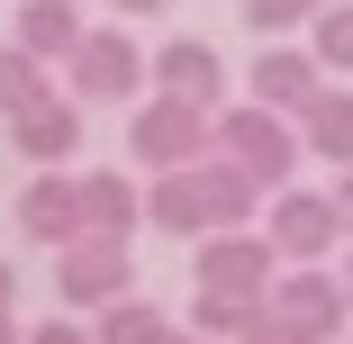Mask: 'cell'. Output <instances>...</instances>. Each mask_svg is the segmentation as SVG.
<instances>
[{"instance_id":"14","label":"cell","mask_w":353,"mask_h":344,"mask_svg":"<svg viewBox=\"0 0 353 344\" xmlns=\"http://www.w3.org/2000/svg\"><path fill=\"white\" fill-rule=\"evenodd\" d=\"M299 136H308V163L353 172V82H326V91H317V109L299 118Z\"/></svg>"},{"instance_id":"27","label":"cell","mask_w":353,"mask_h":344,"mask_svg":"<svg viewBox=\"0 0 353 344\" xmlns=\"http://www.w3.org/2000/svg\"><path fill=\"white\" fill-rule=\"evenodd\" d=\"M344 290H353V254H344Z\"/></svg>"},{"instance_id":"3","label":"cell","mask_w":353,"mask_h":344,"mask_svg":"<svg viewBox=\"0 0 353 344\" xmlns=\"http://www.w3.org/2000/svg\"><path fill=\"white\" fill-rule=\"evenodd\" d=\"M190 290L272 299V290H281V245H272L263 227H227V236H199V254H190Z\"/></svg>"},{"instance_id":"16","label":"cell","mask_w":353,"mask_h":344,"mask_svg":"<svg viewBox=\"0 0 353 344\" xmlns=\"http://www.w3.org/2000/svg\"><path fill=\"white\" fill-rule=\"evenodd\" d=\"M272 317V299H227V290H190V335H208V344H236V335H254Z\"/></svg>"},{"instance_id":"19","label":"cell","mask_w":353,"mask_h":344,"mask_svg":"<svg viewBox=\"0 0 353 344\" xmlns=\"http://www.w3.org/2000/svg\"><path fill=\"white\" fill-rule=\"evenodd\" d=\"M308 45H317V63H326L335 82H353V0H326L317 28H308Z\"/></svg>"},{"instance_id":"4","label":"cell","mask_w":353,"mask_h":344,"mask_svg":"<svg viewBox=\"0 0 353 344\" xmlns=\"http://www.w3.org/2000/svg\"><path fill=\"white\" fill-rule=\"evenodd\" d=\"M54 299L82 308V317L136 299V245H118V236H82V245H63V254H54Z\"/></svg>"},{"instance_id":"29","label":"cell","mask_w":353,"mask_h":344,"mask_svg":"<svg viewBox=\"0 0 353 344\" xmlns=\"http://www.w3.org/2000/svg\"><path fill=\"white\" fill-rule=\"evenodd\" d=\"M344 344H353V335H344Z\"/></svg>"},{"instance_id":"28","label":"cell","mask_w":353,"mask_h":344,"mask_svg":"<svg viewBox=\"0 0 353 344\" xmlns=\"http://www.w3.org/2000/svg\"><path fill=\"white\" fill-rule=\"evenodd\" d=\"M172 344H208V335H172Z\"/></svg>"},{"instance_id":"15","label":"cell","mask_w":353,"mask_h":344,"mask_svg":"<svg viewBox=\"0 0 353 344\" xmlns=\"http://www.w3.org/2000/svg\"><path fill=\"white\" fill-rule=\"evenodd\" d=\"M82 218H91V236H136V218H145V199H136V181L127 172H82Z\"/></svg>"},{"instance_id":"25","label":"cell","mask_w":353,"mask_h":344,"mask_svg":"<svg viewBox=\"0 0 353 344\" xmlns=\"http://www.w3.org/2000/svg\"><path fill=\"white\" fill-rule=\"evenodd\" d=\"M335 209H344V236H353V172H335Z\"/></svg>"},{"instance_id":"21","label":"cell","mask_w":353,"mask_h":344,"mask_svg":"<svg viewBox=\"0 0 353 344\" xmlns=\"http://www.w3.org/2000/svg\"><path fill=\"white\" fill-rule=\"evenodd\" d=\"M28 344H100L82 317H46V326H28Z\"/></svg>"},{"instance_id":"17","label":"cell","mask_w":353,"mask_h":344,"mask_svg":"<svg viewBox=\"0 0 353 344\" xmlns=\"http://www.w3.org/2000/svg\"><path fill=\"white\" fill-rule=\"evenodd\" d=\"M100 344H172L181 326L154 308V299H118V308H100V326H91Z\"/></svg>"},{"instance_id":"1","label":"cell","mask_w":353,"mask_h":344,"mask_svg":"<svg viewBox=\"0 0 353 344\" xmlns=\"http://www.w3.org/2000/svg\"><path fill=\"white\" fill-rule=\"evenodd\" d=\"M208 154H218V109L172 100V91H145L127 109V163L136 172H190Z\"/></svg>"},{"instance_id":"7","label":"cell","mask_w":353,"mask_h":344,"mask_svg":"<svg viewBox=\"0 0 353 344\" xmlns=\"http://www.w3.org/2000/svg\"><path fill=\"white\" fill-rule=\"evenodd\" d=\"M263 236L281 245V263H326L335 245H353L344 236V209H335V190H272V209H263Z\"/></svg>"},{"instance_id":"24","label":"cell","mask_w":353,"mask_h":344,"mask_svg":"<svg viewBox=\"0 0 353 344\" xmlns=\"http://www.w3.org/2000/svg\"><path fill=\"white\" fill-rule=\"evenodd\" d=\"M0 308H19V263L0 254Z\"/></svg>"},{"instance_id":"22","label":"cell","mask_w":353,"mask_h":344,"mask_svg":"<svg viewBox=\"0 0 353 344\" xmlns=\"http://www.w3.org/2000/svg\"><path fill=\"white\" fill-rule=\"evenodd\" d=\"M236 344H299V335H290V326H281V308H272V317H263L254 335H236Z\"/></svg>"},{"instance_id":"20","label":"cell","mask_w":353,"mask_h":344,"mask_svg":"<svg viewBox=\"0 0 353 344\" xmlns=\"http://www.w3.org/2000/svg\"><path fill=\"white\" fill-rule=\"evenodd\" d=\"M326 0H245V28H263V45H281L290 28H317Z\"/></svg>"},{"instance_id":"6","label":"cell","mask_w":353,"mask_h":344,"mask_svg":"<svg viewBox=\"0 0 353 344\" xmlns=\"http://www.w3.org/2000/svg\"><path fill=\"white\" fill-rule=\"evenodd\" d=\"M272 308H281V326H290L299 344H344V326H353V290L326 263H290L281 290H272Z\"/></svg>"},{"instance_id":"13","label":"cell","mask_w":353,"mask_h":344,"mask_svg":"<svg viewBox=\"0 0 353 344\" xmlns=\"http://www.w3.org/2000/svg\"><path fill=\"white\" fill-rule=\"evenodd\" d=\"M145 227H163V236H218V218H208V199H199V172H154V190H145Z\"/></svg>"},{"instance_id":"5","label":"cell","mask_w":353,"mask_h":344,"mask_svg":"<svg viewBox=\"0 0 353 344\" xmlns=\"http://www.w3.org/2000/svg\"><path fill=\"white\" fill-rule=\"evenodd\" d=\"M63 82H73V100H127L136 109V91H154V54L136 45V28H91L82 54L63 63Z\"/></svg>"},{"instance_id":"10","label":"cell","mask_w":353,"mask_h":344,"mask_svg":"<svg viewBox=\"0 0 353 344\" xmlns=\"http://www.w3.org/2000/svg\"><path fill=\"white\" fill-rule=\"evenodd\" d=\"M19 236L28 245H82L91 236V218H82V172H37L28 190H19Z\"/></svg>"},{"instance_id":"12","label":"cell","mask_w":353,"mask_h":344,"mask_svg":"<svg viewBox=\"0 0 353 344\" xmlns=\"http://www.w3.org/2000/svg\"><path fill=\"white\" fill-rule=\"evenodd\" d=\"M10 28H19L10 45H28L37 63H73V54H82V37H91L73 0H19V19H10Z\"/></svg>"},{"instance_id":"18","label":"cell","mask_w":353,"mask_h":344,"mask_svg":"<svg viewBox=\"0 0 353 344\" xmlns=\"http://www.w3.org/2000/svg\"><path fill=\"white\" fill-rule=\"evenodd\" d=\"M37 100H54V82H46V63H37L28 45H0V118H28Z\"/></svg>"},{"instance_id":"2","label":"cell","mask_w":353,"mask_h":344,"mask_svg":"<svg viewBox=\"0 0 353 344\" xmlns=\"http://www.w3.org/2000/svg\"><path fill=\"white\" fill-rule=\"evenodd\" d=\"M218 154L245 163L263 190H290V172L308 163V136H299V118H281L263 100H236V109H218Z\"/></svg>"},{"instance_id":"8","label":"cell","mask_w":353,"mask_h":344,"mask_svg":"<svg viewBox=\"0 0 353 344\" xmlns=\"http://www.w3.org/2000/svg\"><path fill=\"white\" fill-rule=\"evenodd\" d=\"M326 82H335V73L317 63V45H263L254 73H245V91H254L263 109H281V118H308Z\"/></svg>"},{"instance_id":"9","label":"cell","mask_w":353,"mask_h":344,"mask_svg":"<svg viewBox=\"0 0 353 344\" xmlns=\"http://www.w3.org/2000/svg\"><path fill=\"white\" fill-rule=\"evenodd\" d=\"M82 136H91V118H82V100H37L28 118H10V154L19 163H37V172H63V163H73L82 154Z\"/></svg>"},{"instance_id":"11","label":"cell","mask_w":353,"mask_h":344,"mask_svg":"<svg viewBox=\"0 0 353 344\" xmlns=\"http://www.w3.org/2000/svg\"><path fill=\"white\" fill-rule=\"evenodd\" d=\"M154 91H172V100H227V63H218V45H199V37H163L154 45Z\"/></svg>"},{"instance_id":"23","label":"cell","mask_w":353,"mask_h":344,"mask_svg":"<svg viewBox=\"0 0 353 344\" xmlns=\"http://www.w3.org/2000/svg\"><path fill=\"white\" fill-rule=\"evenodd\" d=\"M109 10H118V19H163L172 0H109Z\"/></svg>"},{"instance_id":"26","label":"cell","mask_w":353,"mask_h":344,"mask_svg":"<svg viewBox=\"0 0 353 344\" xmlns=\"http://www.w3.org/2000/svg\"><path fill=\"white\" fill-rule=\"evenodd\" d=\"M0 344H28V335H19V317H10V308H0Z\"/></svg>"}]
</instances>
